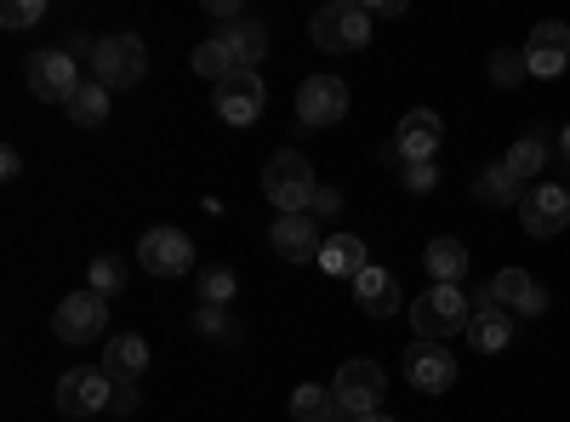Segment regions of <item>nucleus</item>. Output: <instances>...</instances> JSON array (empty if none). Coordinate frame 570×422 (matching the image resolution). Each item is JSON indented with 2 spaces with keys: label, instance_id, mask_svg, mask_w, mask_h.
<instances>
[{
  "label": "nucleus",
  "instance_id": "7c9ffc66",
  "mask_svg": "<svg viewBox=\"0 0 570 422\" xmlns=\"http://www.w3.org/2000/svg\"><path fill=\"white\" fill-rule=\"evenodd\" d=\"M40 18H46V0H7L0 7V29H29Z\"/></svg>",
  "mask_w": 570,
  "mask_h": 422
},
{
  "label": "nucleus",
  "instance_id": "e433bc0d",
  "mask_svg": "<svg viewBox=\"0 0 570 422\" xmlns=\"http://www.w3.org/2000/svg\"><path fill=\"white\" fill-rule=\"evenodd\" d=\"M0 177H7V183L23 177V155H18V149H0Z\"/></svg>",
  "mask_w": 570,
  "mask_h": 422
},
{
  "label": "nucleus",
  "instance_id": "f03ea898",
  "mask_svg": "<svg viewBox=\"0 0 570 422\" xmlns=\"http://www.w3.org/2000/svg\"><path fill=\"white\" fill-rule=\"evenodd\" d=\"M468 320H473V297L462 286H428L422 297H411V332L422 343H445L468 332Z\"/></svg>",
  "mask_w": 570,
  "mask_h": 422
},
{
  "label": "nucleus",
  "instance_id": "4c0bfd02",
  "mask_svg": "<svg viewBox=\"0 0 570 422\" xmlns=\"http://www.w3.org/2000/svg\"><path fill=\"white\" fill-rule=\"evenodd\" d=\"M365 12H371V18H400V12H405V0H371Z\"/></svg>",
  "mask_w": 570,
  "mask_h": 422
},
{
  "label": "nucleus",
  "instance_id": "0eeeda50",
  "mask_svg": "<svg viewBox=\"0 0 570 422\" xmlns=\"http://www.w3.org/2000/svg\"><path fill=\"white\" fill-rule=\"evenodd\" d=\"M115 405V377L104 365H75V371H63L58 377V411L63 416H98V411H109Z\"/></svg>",
  "mask_w": 570,
  "mask_h": 422
},
{
  "label": "nucleus",
  "instance_id": "2eb2a0df",
  "mask_svg": "<svg viewBox=\"0 0 570 422\" xmlns=\"http://www.w3.org/2000/svg\"><path fill=\"white\" fill-rule=\"evenodd\" d=\"M394 149H400V166L440 160V149H445V126H440V115H434V109H411V115L400 120Z\"/></svg>",
  "mask_w": 570,
  "mask_h": 422
},
{
  "label": "nucleus",
  "instance_id": "7ed1b4c3",
  "mask_svg": "<svg viewBox=\"0 0 570 422\" xmlns=\"http://www.w3.org/2000/svg\"><path fill=\"white\" fill-rule=\"evenodd\" d=\"M371 12L360 7V0H325V7L308 18V40L320 46V52H360V46H371Z\"/></svg>",
  "mask_w": 570,
  "mask_h": 422
},
{
  "label": "nucleus",
  "instance_id": "ddd939ff",
  "mask_svg": "<svg viewBox=\"0 0 570 422\" xmlns=\"http://www.w3.org/2000/svg\"><path fill=\"white\" fill-rule=\"evenodd\" d=\"M519 332V314H508L502 303H491V286L473 292V320H468V343L480 354H502Z\"/></svg>",
  "mask_w": 570,
  "mask_h": 422
},
{
  "label": "nucleus",
  "instance_id": "c9c22d12",
  "mask_svg": "<svg viewBox=\"0 0 570 422\" xmlns=\"http://www.w3.org/2000/svg\"><path fill=\"white\" fill-rule=\"evenodd\" d=\"M137 405H142V394H137V383H115V405H109V411H115V416H131Z\"/></svg>",
  "mask_w": 570,
  "mask_h": 422
},
{
  "label": "nucleus",
  "instance_id": "6ab92c4d",
  "mask_svg": "<svg viewBox=\"0 0 570 422\" xmlns=\"http://www.w3.org/2000/svg\"><path fill=\"white\" fill-rule=\"evenodd\" d=\"M371 268V252H365V241L354 228H331L325 234V246H320V274H331V279H360Z\"/></svg>",
  "mask_w": 570,
  "mask_h": 422
},
{
  "label": "nucleus",
  "instance_id": "423d86ee",
  "mask_svg": "<svg viewBox=\"0 0 570 422\" xmlns=\"http://www.w3.org/2000/svg\"><path fill=\"white\" fill-rule=\"evenodd\" d=\"M104 332H109V297H98V292H69L52 314V337L69 343V349L98 343Z\"/></svg>",
  "mask_w": 570,
  "mask_h": 422
},
{
  "label": "nucleus",
  "instance_id": "9b49d317",
  "mask_svg": "<svg viewBox=\"0 0 570 422\" xmlns=\"http://www.w3.org/2000/svg\"><path fill=\"white\" fill-rule=\"evenodd\" d=\"M519 223H525V234H537V241L564 234L570 228V189L564 183H537V189H525V200H519Z\"/></svg>",
  "mask_w": 570,
  "mask_h": 422
},
{
  "label": "nucleus",
  "instance_id": "20e7f679",
  "mask_svg": "<svg viewBox=\"0 0 570 422\" xmlns=\"http://www.w3.org/2000/svg\"><path fill=\"white\" fill-rule=\"evenodd\" d=\"M331 394H337V422H354V416H371L376 405L389 400V377L376 360H348L337 365V377H331Z\"/></svg>",
  "mask_w": 570,
  "mask_h": 422
},
{
  "label": "nucleus",
  "instance_id": "aec40b11",
  "mask_svg": "<svg viewBox=\"0 0 570 422\" xmlns=\"http://www.w3.org/2000/svg\"><path fill=\"white\" fill-rule=\"evenodd\" d=\"M354 297H360V308L371 314V320H394L400 314V274H389V268H365L360 279H354Z\"/></svg>",
  "mask_w": 570,
  "mask_h": 422
},
{
  "label": "nucleus",
  "instance_id": "ea45409f",
  "mask_svg": "<svg viewBox=\"0 0 570 422\" xmlns=\"http://www.w3.org/2000/svg\"><path fill=\"white\" fill-rule=\"evenodd\" d=\"M354 422H394L389 411H371V416H354Z\"/></svg>",
  "mask_w": 570,
  "mask_h": 422
},
{
  "label": "nucleus",
  "instance_id": "b1692460",
  "mask_svg": "<svg viewBox=\"0 0 570 422\" xmlns=\"http://www.w3.org/2000/svg\"><path fill=\"white\" fill-rule=\"evenodd\" d=\"M422 268L434 274V286H462V274H468V246L462 241H428V252H422Z\"/></svg>",
  "mask_w": 570,
  "mask_h": 422
},
{
  "label": "nucleus",
  "instance_id": "f8f14e48",
  "mask_svg": "<svg viewBox=\"0 0 570 422\" xmlns=\"http://www.w3.org/2000/svg\"><path fill=\"white\" fill-rule=\"evenodd\" d=\"M348 115V80L343 75H308L297 86V120L303 126H337Z\"/></svg>",
  "mask_w": 570,
  "mask_h": 422
},
{
  "label": "nucleus",
  "instance_id": "c85d7f7f",
  "mask_svg": "<svg viewBox=\"0 0 570 422\" xmlns=\"http://www.w3.org/2000/svg\"><path fill=\"white\" fill-rule=\"evenodd\" d=\"M195 286H200V303H206V308H228L234 292H240V279H234V268L212 263L206 274H195Z\"/></svg>",
  "mask_w": 570,
  "mask_h": 422
},
{
  "label": "nucleus",
  "instance_id": "4be33fe9",
  "mask_svg": "<svg viewBox=\"0 0 570 422\" xmlns=\"http://www.w3.org/2000/svg\"><path fill=\"white\" fill-rule=\"evenodd\" d=\"M104 371H109L115 383H137L142 371H149V343H142L137 332L109 337V343H104Z\"/></svg>",
  "mask_w": 570,
  "mask_h": 422
},
{
  "label": "nucleus",
  "instance_id": "72a5a7b5",
  "mask_svg": "<svg viewBox=\"0 0 570 422\" xmlns=\"http://www.w3.org/2000/svg\"><path fill=\"white\" fill-rule=\"evenodd\" d=\"M195 332H200V337H228L223 308H206V303H200V308H195Z\"/></svg>",
  "mask_w": 570,
  "mask_h": 422
},
{
  "label": "nucleus",
  "instance_id": "f257e3e1",
  "mask_svg": "<svg viewBox=\"0 0 570 422\" xmlns=\"http://www.w3.org/2000/svg\"><path fill=\"white\" fill-rule=\"evenodd\" d=\"M314 166L303 149H274L268 166H263V200L279 212V217H303L314 206Z\"/></svg>",
  "mask_w": 570,
  "mask_h": 422
},
{
  "label": "nucleus",
  "instance_id": "bb28decb",
  "mask_svg": "<svg viewBox=\"0 0 570 422\" xmlns=\"http://www.w3.org/2000/svg\"><path fill=\"white\" fill-rule=\"evenodd\" d=\"M292 416L297 422H337L343 411H337V394H331V389L303 383V389H292Z\"/></svg>",
  "mask_w": 570,
  "mask_h": 422
},
{
  "label": "nucleus",
  "instance_id": "5701e85b",
  "mask_svg": "<svg viewBox=\"0 0 570 422\" xmlns=\"http://www.w3.org/2000/svg\"><path fill=\"white\" fill-rule=\"evenodd\" d=\"M223 40H228L234 63H240V69H257L263 52H268V23H263V18H234V23L223 29Z\"/></svg>",
  "mask_w": 570,
  "mask_h": 422
},
{
  "label": "nucleus",
  "instance_id": "a211bd4d",
  "mask_svg": "<svg viewBox=\"0 0 570 422\" xmlns=\"http://www.w3.org/2000/svg\"><path fill=\"white\" fill-rule=\"evenodd\" d=\"M491 303H502L519 320H537L548 308V292L531 279V268H502V274H491Z\"/></svg>",
  "mask_w": 570,
  "mask_h": 422
},
{
  "label": "nucleus",
  "instance_id": "473e14b6",
  "mask_svg": "<svg viewBox=\"0 0 570 422\" xmlns=\"http://www.w3.org/2000/svg\"><path fill=\"white\" fill-rule=\"evenodd\" d=\"M400 177H405V189H411V195H434V183H440V160L400 166Z\"/></svg>",
  "mask_w": 570,
  "mask_h": 422
},
{
  "label": "nucleus",
  "instance_id": "c756f323",
  "mask_svg": "<svg viewBox=\"0 0 570 422\" xmlns=\"http://www.w3.org/2000/svg\"><path fill=\"white\" fill-rule=\"evenodd\" d=\"M86 292H98V297H115V292H126V263L120 257H91V268H86Z\"/></svg>",
  "mask_w": 570,
  "mask_h": 422
},
{
  "label": "nucleus",
  "instance_id": "cd10ccee",
  "mask_svg": "<svg viewBox=\"0 0 570 422\" xmlns=\"http://www.w3.org/2000/svg\"><path fill=\"white\" fill-rule=\"evenodd\" d=\"M75 126H104L109 120V86H98V80H86L75 98H69V109H63Z\"/></svg>",
  "mask_w": 570,
  "mask_h": 422
},
{
  "label": "nucleus",
  "instance_id": "6e6552de",
  "mask_svg": "<svg viewBox=\"0 0 570 422\" xmlns=\"http://www.w3.org/2000/svg\"><path fill=\"white\" fill-rule=\"evenodd\" d=\"M23 75H29V91H35L40 104H63V109H69L75 91L86 86V80H80L75 52H63V46H46V52H35Z\"/></svg>",
  "mask_w": 570,
  "mask_h": 422
},
{
  "label": "nucleus",
  "instance_id": "58836bf2",
  "mask_svg": "<svg viewBox=\"0 0 570 422\" xmlns=\"http://www.w3.org/2000/svg\"><path fill=\"white\" fill-rule=\"evenodd\" d=\"M559 155H564V160H570V126H564V131H559Z\"/></svg>",
  "mask_w": 570,
  "mask_h": 422
},
{
  "label": "nucleus",
  "instance_id": "9d476101",
  "mask_svg": "<svg viewBox=\"0 0 570 422\" xmlns=\"http://www.w3.org/2000/svg\"><path fill=\"white\" fill-rule=\"evenodd\" d=\"M212 109H217L223 126H257L263 109H268V86H263V75L246 69V75L223 80V86L212 91Z\"/></svg>",
  "mask_w": 570,
  "mask_h": 422
},
{
  "label": "nucleus",
  "instance_id": "4468645a",
  "mask_svg": "<svg viewBox=\"0 0 570 422\" xmlns=\"http://www.w3.org/2000/svg\"><path fill=\"white\" fill-rule=\"evenodd\" d=\"M400 365H405V383L422 389V394H445V389L456 383V360H451L445 343H422V337H416Z\"/></svg>",
  "mask_w": 570,
  "mask_h": 422
},
{
  "label": "nucleus",
  "instance_id": "1a4fd4ad",
  "mask_svg": "<svg viewBox=\"0 0 570 422\" xmlns=\"http://www.w3.org/2000/svg\"><path fill=\"white\" fill-rule=\"evenodd\" d=\"M137 263H142V274L183 279V274H195V241L183 228H149L137 241Z\"/></svg>",
  "mask_w": 570,
  "mask_h": 422
},
{
  "label": "nucleus",
  "instance_id": "2f4dec72",
  "mask_svg": "<svg viewBox=\"0 0 570 422\" xmlns=\"http://www.w3.org/2000/svg\"><path fill=\"white\" fill-rule=\"evenodd\" d=\"M531 69H525V52H491V80L497 86H519Z\"/></svg>",
  "mask_w": 570,
  "mask_h": 422
},
{
  "label": "nucleus",
  "instance_id": "393cba45",
  "mask_svg": "<svg viewBox=\"0 0 570 422\" xmlns=\"http://www.w3.org/2000/svg\"><path fill=\"white\" fill-rule=\"evenodd\" d=\"M188 69H195L200 80H212V86H223V80H234V75H246L240 63H234V52H228L223 35H217V40H200L195 52H188Z\"/></svg>",
  "mask_w": 570,
  "mask_h": 422
},
{
  "label": "nucleus",
  "instance_id": "39448f33",
  "mask_svg": "<svg viewBox=\"0 0 570 422\" xmlns=\"http://www.w3.org/2000/svg\"><path fill=\"white\" fill-rule=\"evenodd\" d=\"M142 75H149V46H142L137 35H104L98 52H91V80L120 91V86H137Z\"/></svg>",
  "mask_w": 570,
  "mask_h": 422
},
{
  "label": "nucleus",
  "instance_id": "f704fd0d",
  "mask_svg": "<svg viewBox=\"0 0 570 422\" xmlns=\"http://www.w3.org/2000/svg\"><path fill=\"white\" fill-rule=\"evenodd\" d=\"M337 212H343V195H337V189H314L308 217H337Z\"/></svg>",
  "mask_w": 570,
  "mask_h": 422
},
{
  "label": "nucleus",
  "instance_id": "a878e982",
  "mask_svg": "<svg viewBox=\"0 0 570 422\" xmlns=\"http://www.w3.org/2000/svg\"><path fill=\"white\" fill-rule=\"evenodd\" d=\"M473 200L480 206H519L525 200V183H513L508 166H491V171H480V183H473Z\"/></svg>",
  "mask_w": 570,
  "mask_h": 422
},
{
  "label": "nucleus",
  "instance_id": "dca6fc26",
  "mask_svg": "<svg viewBox=\"0 0 570 422\" xmlns=\"http://www.w3.org/2000/svg\"><path fill=\"white\" fill-rule=\"evenodd\" d=\"M268 246L279 263H320V246H325V234L320 223L303 212V217H274L268 223Z\"/></svg>",
  "mask_w": 570,
  "mask_h": 422
},
{
  "label": "nucleus",
  "instance_id": "f3484780",
  "mask_svg": "<svg viewBox=\"0 0 570 422\" xmlns=\"http://www.w3.org/2000/svg\"><path fill=\"white\" fill-rule=\"evenodd\" d=\"M564 63H570V29H564L559 18H553V23H537L531 40H525V69H531L537 80H559Z\"/></svg>",
  "mask_w": 570,
  "mask_h": 422
},
{
  "label": "nucleus",
  "instance_id": "412c9836",
  "mask_svg": "<svg viewBox=\"0 0 570 422\" xmlns=\"http://www.w3.org/2000/svg\"><path fill=\"white\" fill-rule=\"evenodd\" d=\"M548 126H537L531 137H513V149L502 155V166H508V177L513 183H525V189H537V177H542V166H548Z\"/></svg>",
  "mask_w": 570,
  "mask_h": 422
}]
</instances>
